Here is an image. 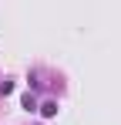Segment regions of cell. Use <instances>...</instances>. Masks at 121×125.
Segmentation results:
<instances>
[{
    "label": "cell",
    "instance_id": "1",
    "mask_svg": "<svg viewBox=\"0 0 121 125\" xmlns=\"http://www.w3.org/2000/svg\"><path fill=\"white\" fill-rule=\"evenodd\" d=\"M40 112H44V115L51 118V115H57V105H54V102H47V105H44V108H40Z\"/></svg>",
    "mask_w": 121,
    "mask_h": 125
}]
</instances>
